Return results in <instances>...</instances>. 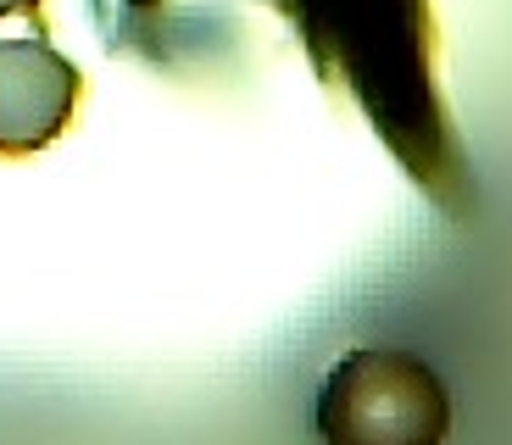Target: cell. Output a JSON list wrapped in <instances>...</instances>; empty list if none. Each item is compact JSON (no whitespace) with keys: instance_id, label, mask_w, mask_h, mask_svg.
Instances as JSON below:
<instances>
[{"instance_id":"obj_1","label":"cell","mask_w":512,"mask_h":445,"mask_svg":"<svg viewBox=\"0 0 512 445\" xmlns=\"http://www.w3.org/2000/svg\"><path fill=\"white\" fill-rule=\"evenodd\" d=\"M295 28L318 84L346 89L379 145L451 223L479 206L474 162L440 95V28L429 0H268Z\"/></svg>"},{"instance_id":"obj_5","label":"cell","mask_w":512,"mask_h":445,"mask_svg":"<svg viewBox=\"0 0 512 445\" xmlns=\"http://www.w3.org/2000/svg\"><path fill=\"white\" fill-rule=\"evenodd\" d=\"M12 12H39V0H0V17H12Z\"/></svg>"},{"instance_id":"obj_2","label":"cell","mask_w":512,"mask_h":445,"mask_svg":"<svg viewBox=\"0 0 512 445\" xmlns=\"http://www.w3.org/2000/svg\"><path fill=\"white\" fill-rule=\"evenodd\" d=\"M323 445H446L451 395L407 351H351L318 384Z\"/></svg>"},{"instance_id":"obj_3","label":"cell","mask_w":512,"mask_h":445,"mask_svg":"<svg viewBox=\"0 0 512 445\" xmlns=\"http://www.w3.org/2000/svg\"><path fill=\"white\" fill-rule=\"evenodd\" d=\"M84 73L45 34L0 39V156H28L73 123Z\"/></svg>"},{"instance_id":"obj_4","label":"cell","mask_w":512,"mask_h":445,"mask_svg":"<svg viewBox=\"0 0 512 445\" xmlns=\"http://www.w3.org/2000/svg\"><path fill=\"white\" fill-rule=\"evenodd\" d=\"M128 6V23H123V39H128V28H134V17H151L156 6H162V0H123Z\"/></svg>"}]
</instances>
